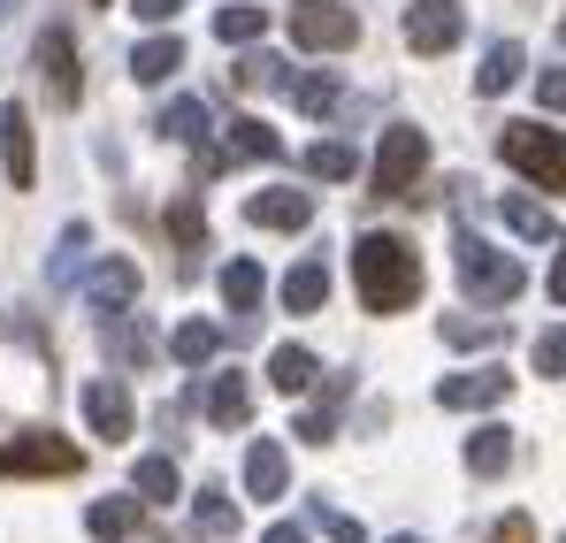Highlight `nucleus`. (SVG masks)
Returning a JSON list of instances; mask_svg holds the SVG:
<instances>
[{"instance_id":"obj_1","label":"nucleus","mask_w":566,"mask_h":543,"mask_svg":"<svg viewBox=\"0 0 566 543\" xmlns=\"http://www.w3.org/2000/svg\"><path fill=\"white\" fill-rule=\"evenodd\" d=\"M353 275H360V306H368V314H406V306L421 299V261H413L406 238L368 230V238L353 246Z\"/></svg>"},{"instance_id":"obj_2","label":"nucleus","mask_w":566,"mask_h":543,"mask_svg":"<svg viewBox=\"0 0 566 543\" xmlns=\"http://www.w3.org/2000/svg\"><path fill=\"white\" fill-rule=\"evenodd\" d=\"M452 269H460V283H468L474 306H513V299L528 291V269H521L513 253H497V246L468 238V230H460V246H452Z\"/></svg>"},{"instance_id":"obj_3","label":"nucleus","mask_w":566,"mask_h":543,"mask_svg":"<svg viewBox=\"0 0 566 543\" xmlns=\"http://www.w3.org/2000/svg\"><path fill=\"white\" fill-rule=\"evenodd\" d=\"M497 154H505V169H521L528 184L566 191V130H552V123H505Z\"/></svg>"},{"instance_id":"obj_4","label":"nucleus","mask_w":566,"mask_h":543,"mask_svg":"<svg viewBox=\"0 0 566 543\" xmlns=\"http://www.w3.org/2000/svg\"><path fill=\"white\" fill-rule=\"evenodd\" d=\"M291 39L306 54H345V46H360V15L345 0H291Z\"/></svg>"},{"instance_id":"obj_5","label":"nucleus","mask_w":566,"mask_h":543,"mask_svg":"<svg viewBox=\"0 0 566 543\" xmlns=\"http://www.w3.org/2000/svg\"><path fill=\"white\" fill-rule=\"evenodd\" d=\"M421 169H429V130H382V146H376V161H368V177H376L382 199H406L413 184H421Z\"/></svg>"},{"instance_id":"obj_6","label":"nucleus","mask_w":566,"mask_h":543,"mask_svg":"<svg viewBox=\"0 0 566 543\" xmlns=\"http://www.w3.org/2000/svg\"><path fill=\"white\" fill-rule=\"evenodd\" d=\"M468 39V8L460 0H413L406 8V46L413 54H452Z\"/></svg>"},{"instance_id":"obj_7","label":"nucleus","mask_w":566,"mask_h":543,"mask_svg":"<svg viewBox=\"0 0 566 543\" xmlns=\"http://www.w3.org/2000/svg\"><path fill=\"white\" fill-rule=\"evenodd\" d=\"M0 474H77V445L54 429H23L15 445H0Z\"/></svg>"},{"instance_id":"obj_8","label":"nucleus","mask_w":566,"mask_h":543,"mask_svg":"<svg viewBox=\"0 0 566 543\" xmlns=\"http://www.w3.org/2000/svg\"><path fill=\"white\" fill-rule=\"evenodd\" d=\"M39 77H46V100L54 107H77L85 100V70H77V39L54 23L46 39H39Z\"/></svg>"},{"instance_id":"obj_9","label":"nucleus","mask_w":566,"mask_h":543,"mask_svg":"<svg viewBox=\"0 0 566 543\" xmlns=\"http://www.w3.org/2000/svg\"><path fill=\"white\" fill-rule=\"evenodd\" d=\"M505 390H513L505 367H468V375H444V383H437V406H444V414H482V406H497Z\"/></svg>"},{"instance_id":"obj_10","label":"nucleus","mask_w":566,"mask_h":543,"mask_svg":"<svg viewBox=\"0 0 566 543\" xmlns=\"http://www.w3.org/2000/svg\"><path fill=\"white\" fill-rule=\"evenodd\" d=\"M207 421L214 429H245L253 421V375L245 367H214L207 375Z\"/></svg>"},{"instance_id":"obj_11","label":"nucleus","mask_w":566,"mask_h":543,"mask_svg":"<svg viewBox=\"0 0 566 543\" xmlns=\"http://www.w3.org/2000/svg\"><path fill=\"white\" fill-rule=\"evenodd\" d=\"M85 421H93V437H107V445L130 437V390H123L115 375H93V383H85Z\"/></svg>"},{"instance_id":"obj_12","label":"nucleus","mask_w":566,"mask_h":543,"mask_svg":"<svg viewBox=\"0 0 566 543\" xmlns=\"http://www.w3.org/2000/svg\"><path fill=\"white\" fill-rule=\"evenodd\" d=\"M85 299H93L99 314H123L130 299H138V261H123V253H107L85 269Z\"/></svg>"},{"instance_id":"obj_13","label":"nucleus","mask_w":566,"mask_h":543,"mask_svg":"<svg viewBox=\"0 0 566 543\" xmlns=\"http://www.w3.org/2000/svg\"><path fill=\"white\" fill-rule=\"evenodd\" d=\"M245 222H253V230H306V222H314V191H253V199H245Z\"/></svg>"},{"instance_id":"obj_14","label":"nucleus","mask_w":566,"mask_h":543,"mask_svg":"<svg viewBox=\"0 0 566 543\" xmlns=\"http://www.w3.org/2000/svg\"><path fill=\"white\" fill-rule=\"evenodd\" d=\"M0 161H8L15 191L39 184V146H31V115H23V107H0Z\"/></svg>"},{"instance_id":"obj_15","label":"nucleus","mask_w":566,"mask_h":543,"mask_svg":"<svg viewBox=\"0 0 566 543\" xmlns=\"http://www.w3.org/2000/svg\"><path fill=\"white\" fill-rule=\"evenodd\" d=\"M521 70H528V46H521V39H497V46L482 54V70H474V92L497 100L505 85H521Z\"/></svg>"},{"instance_id":"obj_16","label":"nucleus","mask_w":566,"mask_h":543,"mask_svg":"<svg viewBox=\"0 0 566 543\" xmlns=\"http://www.w3.org/2000/svg\"><path fill=\"white\" fill-rule=\"evenodd\" d=\"M283 482H291V459H283L276 437H261V445L245 452V490H253V498H283Z\"/></svg>"},{"instance_id":"obj_17","label":"nucleus","mask_w":566,"mask_h":543,"mask_svg":"<svg viewBox=\"0 0 566 543\" xmlns=\"http://www.w3.org/2000/svg\"><path fill=\"white\" fill-rule=\"evenodd\" d=\"M505 337H513V314H444V345H460V353L505 345Z\"/></svg>"},{"instance_id":"obj_18","label":"nucleus","mask_w":566,"mask_h":543,"mask_svg":"<svg viewBox=\"0 0 566 543\" xmlns=\"http://www.w3.org/2000/svg\"><path fill=\"white\" fill-rule=\"evenodd\" d=\"M283 306H291V314H322V306H329V269H322V261H298V269L283 275Z\"/></svg>"},{"instance_id":"obj_19","label":"nucleus","mask_w":566,"mask_h":543,"mask_svg":"<svg viewBox=\"0 0 566 543\" xmlns=\"http://www.w3.org/2000/svg\"><path fill=\"white\" fill-rule=\"evenodd\" d=\"M177 70H185V39H146V46L130 54V77H138V85H169Z\"/></svg>"},{"instance_id":"obj_20","label":"nucleus","mask_w":566,"mask_h":543,"mask_svg":"<svg viewBox=\"0 0 566 543\" xmlns=\"http://www.w3.org/2000/svg\"><path fill=\"white\" fill-rule=\"evenodd\" d=\"M497 222H505L513 238H528V246H552V238H559V230H552V215H544L536 199H521V191H505V199H497Z\"/></svg>"},{"instance_id":"obj_21","label":"nucleus","mask_w":566,"mask_h":543,"mask_svg":"<svg viewBox=\"0 0 566 543\" xmlns=\"http://www.w3.org/2000/svg\"><path fill=\"white\" fill-rule=\"evenodd\" d=\"M138 505H146V498H99L93 513H85V529H93L99 543H123V536H138Z\"/></svg>"},{"instance_id":"obj_22","label":"nucleus","mask_w":566,"mask_h":543,"mask_svg":"<svg viewBox=\"0 0 566 543\" xmlns=\"http://www.w3.org/2000/svg\"><path fill=\"white\" fill-rule=\"evenodd\" d=\"M222 154H230V161H253V154H261V161H276L283 138L269 130V123H261V115H238V123H230V146H222Z\"/></svg>"},{"instance_id":"obj_23","label":"nucleus","mask_w":566,"mask_h":543,"mask_svg":"<svg viewBox=\"0 0 566 543\" xmlns=\"http://www.w3.org/2000/svg\"><path fill=\"white\" fill-rule=\"evenodd\" d=\"M222 299H230V314H253V306L269 299V275H261V261H230V269H222Z\"/></svg>"},{"instance_id":"obj_24","label":"nucleus","mask_w":566,"mask_h":543,"mask_svg":"<svg viewBox=\"0 0 566 543\" xmlns=\"http://www.w3.org/2000/svg\"><path fill=\"white\" fill-rule=\"evenodd\" d=\"M130 498H146V505H169V498H177V459H138V467H130Z\"/></svg>"},{"instance_id":"obj_25","label":"nucleus","mask_w":566,"mask_h":543,"mask_svg":"<svg viewBox=\"0 0 566 543\" xmlns=\"http://www.w3.org/2000/svg\"><path fill=\"white\" fill-rule=\"evenodd\" d=\"M306 169L322 184H345V177H360V154H353L345 138H314V146H306Z\"/></svg>"},{"instance_id":"obj_26","label":"nucleus","mask_w":566,"mask_h":543,"mask_svg":"<svg viewBox=\"0 0 566 543\" xmlns=\"http://www.w3.org/2000/svg\"><path fill=\"white\" fill-rule=\"evenodd\" d=\"M230 85L238 92H291V62H276V54H245V62L230 70Z\"/></svg>"},{"instance_id":"obj_27","label":"nucleus","mask_w":566,"mask_h":543,"mask_svg":"<svg viewBox=\"0 0 566 543\" xmlns=\"http://www.w3.org/2000/svg\"><path fill=\"white\" fill-rule=\"evenodd\" d=\"M269 383L298 398V390L314 383V353H306V345H276V353H269Z\"/></svg>"},{"instance_id":"obj_28","label":"nucleus","mask_w":566,"mask_h":543,"mask_svg":"<svg viewBox=\"0 0 566 543\" xmlns=\"http://www.w3.org/2000/svg\"><path fill=\"white\" fill-rule=\"evenodd\" d=\"M161 138H207V100L199 92H177L161 107Z\"/></svg>"},{"instance_id":"obj_29","label":"nucleus","mask_w":566,"mask_h":543,"mask_svg":"<svg viewBox=\"0 0 566 543\" xmlns=\"http://www.w3.org/2000/svg\"><path fill=\"white\" fill-rule=\"evenodd\" d=\"M261 31H269V8H253V0H238V8L214 15V39H230V46H253Z\"/></svg>"},{"instance_id":"obj_30","label":"nucleus","mask_w":566,"mask_h":543,"mask_svg":"<svg viewBox=\"0 0 566 543\" xmlns=\"http://www.w3.org/2000/svg\"><path fill=\"white\" fill-rule=\"evenodd\" d=\"M169 353H177L185 367H207L214 353H222V330H214V322H185V330L169 337Z\"/></svg>"},{"instance_id":"obj_31","label":"nucleus","mask_w":566,"mask_h":543,"mask_svg":"<svg viewBox=\"0 0 566 543\" xmlns=\"http://www.w3.org/2000/svg\"><path fill=\"white\" fill-rule=\"evenodd\" d=\"M468 467L474 474H505V467H513V437H505V429H474L468 437Z\"/></svg>"},{"instance_id":"obj_32","label":"nucleus","mask_w":566,"mask_h":543,"mask_svg":"<svg viewBox=\"0 0 566 543\" xmlns=\"http://www.w3.org/2000/svg\"><path fill=\"white\" fill-rule=\"evenodd\" d=\"M169 238H177V253H199V246H207V215H199V199H169Z\"/></svg>"},{"instance_id":"obj_33","label":"nucleus","mask_w":566,"mask_h":543,"mask_svg":"<svg viewBox=\"0 0 566 543\" xmlns=\"http://www.w3.org/2000/svg\"><path fill=\"white\" fill-rule=\"evenodd\" d=\"M291 100H298L306 115H329V107H337V77H314V70H298V77H291Z\"/></svg>"},{"instance_id":"obj_34","label":"nucleus","mask_w":566,"mask_h":543,"mask_svg":"<svg viewBox=\"0 0 566 543\" xmlns=\"http://www.w3.org/2000/svg\"><path fill=\"white\" fill-rule=\"evenodd\" d=\"M199 529H207V536H238V505H230L222 490H199Z\"/></svg>"},{"instance_id":"obj_35","label":"nucleus","mask_w":566,"mask_h":543,"mask_svg":"<svg viewBox=\"0 0 566 543\" xmlns=\"http://www.w3.org/2000/svg\"><path fill=\"white\" fill-rule=\"evenodd\" d=\"M107 345H115V353H123V361H154V337H146V330H130V322H107Z\"/></svg>"},{"instance_id":"obj_36","label":"nucleus","mask_w":566,"mask_h":543,"mask_svg":"<svg viewBox=\"0 0 566 543\" xmlns=\"http://www.w3.org/2000/svg\"><path fill=\"white\" fill-rule=\"evenodd\" d=\"M528 361H536V375H566V322L536 337V353H528Z\"/></svg>"},{"instance_id":"obj_37","label":"nucleus","mask_w":566,"mask_h":543,"mask_svg":"<svg viewBox=\"0 0 566 543\" xmlns=\"http://www.w3.org/2000/svg\"><path fill=\"white\" fill-rule=\"evenodd\" d=\"M314 529H322L329 543H368V536H360V521H353V513H322V498H314Z\"/></svg>"},{"instance_id":"obj_38","label":"nucleus","mask_w":566,"mask_h":543,"mask_svg":"<svg viewBox=\"0 0 566 543\" xmlns=\"http://www.w3.org/2000/svg\"><path fill=\"white\" fill-rule=\"evenodd\" d=\"M298 437H306V445H329V437H337V414H329V406H306V414H298Z\"/></svg>"},{"instance_id":"obj_39","label":"nucleus","mask_w":566,"mask_h":543,"mask_svg":"<svg viewBox=\"0 0 566 543\" xmlns=\"http://www.w3.org/2000/svg\"><path fill=\"white\" fill-rule=\"evenodd\" d=\"M490 543H536V521H528V513H505V521L490 529Z\"/></svg>"},{"instance_id":"obj_40","label":"nucleus","mask_w":566,"mask_h":543,"mask_svg":"<svg viewBox=\"0 0 566 543\" xmlns=\"http://www.w3.org/2000/svg\"><path fill=\"white\" fill-rule=\"evenodd\" d=\"M536 100H544L552 115H566V70H544V77H536Z\"/></svg>"},{"instance_id":"obj_41","label":"nucleus","mask_w":566,"mask_h":543,"mask_svg":"<svg viewBox=\"0 0 566 543\" xmlns=\"http://www.w3.org/2000/svg\"><path fill=\"white\" fill-rule=\"evenodd\" d=\"M130 8H138V15H146V23H169V15H177V8H185V0H130Z\"/></svg>"},{"instance_id":"obj_42","label":"nucleus","mask_w":566,"mask_h":543,"mask_svg":"<svg viewBox=\"0 0 566 543\" xmlns=\"http://www.w3.org/2000/svg\"><path fill=\"white\" fill-rule=\"evenodd\" d=\"M552 299L566 306V246H559V261H552Z\"/></svg>"},{"instance_id":"obj_43","label":"nucleus","mask_w":566,"mask_h":543,"mask_svg":"<svg viewBox=\"0 0 566 543\" xmlns=\"http://www.w3.org/2000/svg\"><path fill=\"white\" fill-rule=\"evenodd\" d=\"M261 543H306V529H269Z\"/></svg>"},{"instance_id":"obj_44","label":"nucleus","mask_w":566,"mask_h":543,"mask_svg":"<svg viewBox=\"0 0 566 543\" xmlns=\"http://www.w3.org/2000/svg\"><path fill=\"white\" fill-rule=\"evenodd\" d=\"M15 8H23V0H0V23H8V15H15Z\"/></svg>"},{"instance_id":"obj_45","label":"nucleus","mask_w":566,"mask_h":543,"mask_svg":"<svg viewBox=\"0 0 566 543\" xmlns=\"http://www.w3.org/2000/svg\"><path fill=\"white\" fill-rule=\"evenodd\" d=\"M382 543H421V536H382Z\"/></svg>"},{"instance_id":"obj_46","label":"nucleus","mask_w":566,"mask_h":543,"mask_svg":"<svg viewBox=\"0 0 566 543\" xmlns=\"http://www.w3.org/2000/svg\"><path fill=\"white\" fill-rule=\"evenodd\" d=\"M93 8H115V0H93Z\"/></svg>"}]
</instances>
